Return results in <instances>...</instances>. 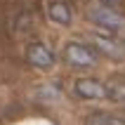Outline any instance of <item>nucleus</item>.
I'll use <instances>...</instances> for the list:
<instances>
[{"mask_svg": "<svg viewBox=\"0 0 125 125\" xmlns=\"http://www.w3.org/2000/svg\"><path fill=\"white\" fill-rule=\"evenodd\" d=\"M64 62L73 69H92L97 64V52L83 42H69L64 47Z\"/></svg>", "mask_w": 125, "mask_h": 125, "instance_id": "nucleus-1", "label": "nucleus"}, {"mask_svg": "<svg viewBox=\"0 0 125 125\" xmlns=\"http://www.w3.org/2000/svg\"><path fill=\"white\" fill-rule=\"evenodd\" d=\"M90 19L97 24V26L106 28V31H120V28L125 26V17L116 10V7H109V5H97V7H92L90 12Z\"/></svg>", "mask_w": 125, "mask_h": 125, "instance_id": "nucleus-2", "label": "nucleus"}, {"mask_svg": "<svg viewBox=\"0 0 125 125\" xmlns=\"http://www.w3.org/2000/svg\"><path fill=\"white\" fill-rule=\"evenodd\" d=\"M26 62L31 66H35V69H40V71H50L54 66V54L42 42H31L26 47Z\"/></svg>", "mask_w": 125, "mask_h": 125, "instance_id": "nucleus-3", "label": "nucleus"}, {"mask_svg": "<svg viewBox=\"0 0 125 125\" xmlns=\"http://www.w3.org/2000/svg\"><path fill=\"white\" fill-rule=\"evenodd\" d=\"M73 92L80 99H102V97H106V87L99 80H94V78H80V80H76Z\"/></svg>", "mask_w": 125, "mask_h": 125, "instance_id": "nucleus-4", "label": "nucleus"}, {"mask_svg": "<svg viewBox=\"0 0 125 125\" xmlns=\"http://www.w3.org/2000/svg\"><path fill=\"white\" fill-rule=\"evenodd\" d=\"M106 99H111L113 104L125 106V76H113L106 83Z\"/></svg>", "mask_w": 125, "mask_h": 125, "instance_id": "nucleus-5", "label": "nucleus"}, {"mask_svg": "<svg viewBox=\"0 0 125 125\" xmlns=\"http://www.w3.org/2000/svg\"><path fill=\"white\" fill-rule=\"evenodd\" d=\"M47 14H50V19L54 21V24H59V26H69V24H71V7L66 5L64 0L50 2Z\"/></svg>", "mask_w": 125, "mask_h": 125, "instance_id": "nucleus-6", "label": "nucleus"}, {"mask_svg": "<svg viewBox=\"0 0 125 125\" xmlns=\"http://www.w3.org/2000/svg\"><path fill=\"white\" fill-rule=\"evenodd\" d=\"M94 45H97V50H102L106 57H113V59H123V54H125V47L118 45L116 40H111V38L94 35Z\"/></svg>", "mask_w": 125, "mask_h": 125, "instance_id": "nucleus-7", "label": "nucleus"}, {"mask_svg": "<svg viewBox=\"0 0 125 125\" xmlns=\"http://www.w3.org/2000/svg\"><path fill=\"white\" fill-rule=\"evenodd\" d=\"M97 120H102L104 125H125V111L120 113H97Z\"/></svg>", "mask_w": 125, "mask_h": 125, "instance_id": "nucleus-8", "label": "nucleus"}, {"mask_svg": "<svg viewBox=\"0 0 125 125\" xmlns=\"http://www.w3.org/2000/svg\"><path fill=\"white\" fill-rule=\"evenodd\" d=\"M123 0H102V5H109V7H116V5H120Z\"/></svg>", "mask_w": 125, "mask_h": 125, "instance_id": "nucleus-9", "label": "nucleus"}]
</instances>
